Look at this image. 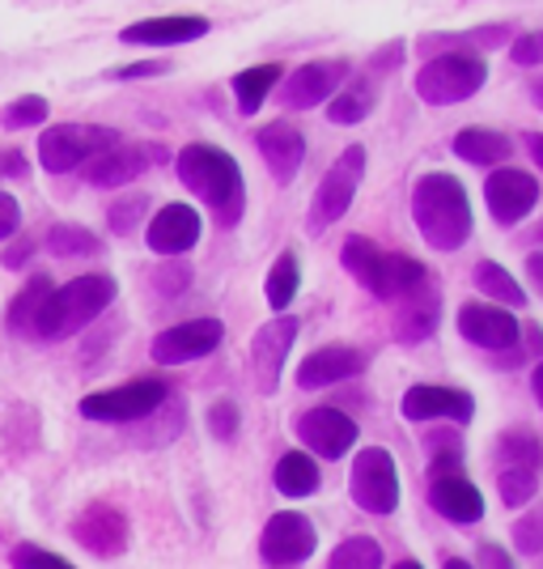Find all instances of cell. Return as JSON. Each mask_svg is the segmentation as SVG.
<instances>
[{
    "label": "cell",
    "instance_id": "obj_3",
    "mask_svg": "<svg viewBox=\"0 0 543 569\" xmlns=\"http://www.w3.org/2000/svg\"><path fill=\"white\" fill-rule=\"evenodd\" d=\"M340 263H344V272H349L353 281H361L374 298H382V302H403L408 293H416V289L429 284L425 263L403 256V251H382L379 242L365 234L344 238Z\"/></svg>",
    "mask_w": 543,
    "mask_h": 569
},
{
    "label": "cell",
    "instance_id": "obj_37",
    "mask_svg": "<svg viewBox=\"0 0 543 569\" xmlns=\"http://www.w3.org/2000/svg\"><path fill=\"white\" fill-rule=\"evenodd\" d=\"M43 119H48V98L26 94V98H13V102L0 111V128H4V132H18V128H34V123H43Z\"/></svg>",
    "mask_w": 543,
    "mask_h": 569
},
{
    "label": "cell",
    "instance_id": "obj_4",
    "mask_svg": "<svg viewBox=\"0 0 543 569\" xmlns=\"http://www.w3.org/2000/svg\"><path fill=\"white\" fill-rule=\"evenodd\" d=\"M115 302V281L107 272H90L69 284H56L48 302L34 319V336L39 340H69L81 328H90L102 310Z\"/></svg>",
    "mask_w": 543,
    "mask_h": 569
},
{
    "label": "cell",
    "instance_id": "obj_53",
    "mask_svg": "<svg viewBox=\"0 0 543 569\" xmlns=\"http://www.w3.org/2000/svg\"><path fill=\"white\" fill-rule=\"evenodd\" d=\"M531 98H535V107L543 111V77L540 81H531Z\"/></svg>",
    "mask_w": 543,
    "mask_h": 569
},
{
    "label": "cell",
    "instance_id": "obj_44",
    "mask_svg": "<svg viewBox=\"0 0 543 569\" xmlns=\"http://www.w3.org/2000/svg\"><path fill=\"white\" fill-rule=\"evenodd\" d=\"M18 230H22V204H18V196L0 191V242L13 238Z\"/></svg>",
    "mask_w": 543,
    "mask_h": 569
},
{
    "label": "cell",
    "instance_id": "obj_12",
    "mask_svg": "<svg viewBox=\"0 0 543 569\" xmlns=\"http://www.w3.org/2000/svg\"><path fill=\"white\" fill-rule=\"evenodd\" d=\"M72 540L94 552L102 561H115L128 552V540H132V527H128V515L111 506V501H90L77 519H72Z\"/></svg>",
    "mask_w": 543,
    "mask_h": 569
},
{
    "label": "cell",
    "instance_id": "obj_46",
    "mask_svg": "<svg viewBox=\"0 0 543 569\" xmlns=\"http://www.w3.org/2000/svg\"><path fill=\"white\" fill-rule=\"evenodd\" d=\"M475 557H480V566H484V569H519L501 545H480V552H475Z\"/></svg>",
    "mask_w": 543,
    "mask_h": 569
},
{
    "label": "cell",
    "instance_id": "obj_38",
    "mask_svg": "<svg viewBox=\"0 0 543 569\" xmlns=\"http://www.w3.org/2000/svg\"><path fill=\"white\" fill-rule=\"evenodd\" d=\"M9 566L13 569H77L69 557H60V552L39 548V545H18L9 552Z\"/></svg>",
    "mask_w": 543,
    "mask_h": 569
},
{
    "label": "cell",
    "instance_id": "obj_48",
    "mask_svg": "<svg viewBox=\"0 0 543 569\" xmlns=\"http://www.w3.org/2000/svg\"><path fill=\"white\" fill-rule=\"evenodd\" d=\"M26 179L30 174V167H26V158L22 153H13V149H0V179Z\"/></svg>",
    "mask_w": 543,
    "mask_h": 569
},
{
    "label": "cell",
    "instance_id": "obj_27",
    "mask_svg": "<svg viewBox=\"0 0 543 569\" xmlns=\"http://www.w3.org/2000/svg\"><path fill=\"white\" fill-rule=\"evenodd\" d=\"M454 153L472 167H501L505 158H514V141L505 132H493V128H463L454 137Z\"/></svg>",
    "mask_w": 543,
    "mask_h": 569
},
{
    "label": "cell",
    "instance_id": "obj_52",
    "mask_svg": "<svg viewBox=\"0 0 543 569\" xmlns=\"http://www.w3.org/2000/svg\"><path fill=\"white\" fill-rule=\"evenodd\" d=\"M531 391H535V400H540V408H543V361L535 366V375H531Z\"/></svg>",
    "mask_w": 543,
    "mask_h": 569
},
{
    "label": "cell",
    "instance_id": "obj_21",
    "mask_svg": "<svg viewBox=\"0 0 543 569\" xmlns=\"http://www.w3.org/2000/svg\"><path fill=\"white\" fill-rule=\"evenodd\" d=\"M200 213L191 209V204H162L158 213L149 217V230H144V238H149V251L153 256H170V260H179V256H188L191 247L200 242Z\"/></svg>",
    "mask_w": 543,
    "mask_h": 569
},
{
    "label": "cell",
    "instance_id": "obj_36",
    "mask_svg": "<svg viewBox=\"0 0 543 569\" xmlns=\"http://www.w3.org/2000/svg\"><path fill=\"white\" fill-rule=\"evenodd\" d=\"M496 493L505 506H531L535 493H540V472H526V468H501L496 472Z\"/></svg>",
    "mask_w": 543,
    "mask_h": 569
},
{
    "label": "cell",
    "instance_id": "obj_55",
    "mask_svg": "<svg viewBox=\"0 0 543 569\" xmlns=\"http://www.w3.org/2000/svg\"><path fill=\"white\" fill-rule=\"evenodd\" d=\"M391 569H425V566H421V561H395Z\"/></svg>",
    "mask_w": 543,
    "mask_h": 569
},
{
    "label": "cell",
    "instance_id": "obj_10",
    "mask_svg": "<svg viewBox=\"0 0 543 569\" xmlns=\"http://www.w3.org/2000/svg\"><path fill=\"white\" fill-rule=\"evenodd\" d=\"M314 548H319V531H314V522H310L306 515H298V510L272 515L260 536V557L272 569H298L302 561L314 557Z\"/></svg>",
    "mask_w": 543,
    "mask_h": 569
},
{
    "label": "cell",
    "instance_id": "obj_23",
    "mask_svg": "<svg viewBox=\"0 0 543 569\" xmlns=\"http://www.w3.org/2000/svg\"><path fill=\"white\" fill-rule=\"evenodd\" d=\"M255 144H260L263 167L272 170L276 183H293V179H298V170H302V162H306V137H302L289 119L263 123Z\"/></svg>",
    "mask_w": 543,
    "mask_h": 569
},
{
    "label": "cell",
    "instance_id": "obj_45",
    "mask_svg": "<svg viewBox=\"0 0 543 569\" xmlns=\"http://www.w3.org/2000/svg\"><path fill=\"white\" fill-rule=\"evenodd\" d=\"M158 284H162L165 298H174L179 289H188V284H191V268H183V263L174 260V272H162V277H158Z\"/></svg>",
    "mask_w": 543,
    "mask_h": 569
},
{
    "label": "cell",
    "instance_id": "obj_11",
    "mask_svg": "<svg viewBox=\"0 0 543 569\" xmlns=\"http://www.w3.org/2000/svg\"><path fill=\"white\" fill-rule=\"evenodd\" d=\"M298 340V319L293 315H276L272 323H263L260 332L251 336V379H255V391L260 396H276L281 391V375L284 361H289V349Z\"/></svg>",
    "mask_w": 543,
    "mask_h": 569
},
{
    "label": "cell",
    "instance_id": "obj_43",
    "mask_svg": "<svg viewBox=\"0 0 543 569\" xmlns=\"http://www.w3.org/2000/svg\"><path fill=\"white\" fill-rule=\"evenodd\" d=\"M531 353H543V332L531 323L526 336H519V345L514 349H505V357H496L501 366H522V361H531Z\"/></svg>",
    "mask_w": 543,
    "mask_h": 569
},
{
    "label": "cell",
    "instance_id": "obj_16",
    "mask_svg": "<svg viewBox=\"0 0 543 569\" xmlns=\"http://www.w3.org/2000/svg\"><path fill=\"white\" fill-rule=\"evenodd\" d=\"M356 421L349 412H340V408H310L298 417V438L306 442V451L314 459H344V455L356 447Z\"/></svg>",
    "mask_w": 543,
    "mask_h": 569
},
{
    "label": "cell",
    "instance_id": "obj_40",
    "mask_svg": "<svg viewBox=\"0 0 543 569\" xmlns=\"http://www.w3.org/2000/svg\"><path fill=\"white\" fill-rule=\"evenodd\" d=\"M514 548H519L522 557L543 552V510H531V515H522L514 522Z\"/></svg>",
    "mask_w": 543,
    "mask_h": 569
},
{
    "label": "cell",
    "instance_id": "obj_56",
    "mask_svg": "<svg viewBox=\"0 0 543 569\" xmlns=\"http://www.w3.org/2000/svg\"><path fill=\"white\" fill-rule=\"evenodd\" d=\"M535 238H540V242H543V226H540V230H535Z\"/></svg>",
    "mask_w": 543,
    "mask_h": 569
},
{
    "label": "cell",
    "instance_id": "obj_39",
    "mask_svg": "<svg viewBox=\"0 0 543 569\" xmlns=\"http://www.w3.org/2000/svg\"><path fill=\"white\" fill-rule=\"evenodd\" d=\"M238 426H242V412H238L234 400H213L209 403V433L221 438V442H234Z\"/></svg>",
    "mask_w": 543,
    "mask_h": 569
},
{
    "label": "cell",
    "instance_id": "obj_2",
    "mask_svg": "<svg viewBox=\"0 0 543 569\" xmlns=\"http://www.w3.org/2000/svg\"><path fill=\"white\" fill-rule=\"evenodd\" d=\"M179 179L183 188H191L209 209H213L217 226L221 230H234L242 221V209H247V183H242V167L234 162V153L217 149V144H188L179 153Z\"/></svg>",
    "mask_w": 543,
    "mask_h": 569
},
{
    "label": "cell",
    "instance_id": "obj_17",
    "mask_svg": "<svg viewBox=\"0 0 543 569\" xmlns=\"http://www.w3.org/2000/svg\"><path fill=\"white\" fill-rule=\"evenodd\" d=\"M162 158H165V149H158V144L119 141L115 149H107V153H98V158L86 162V183L102 191L128 188V183H137L144 170L153 167V162H162Z\"/></svg>",
    "mask_w": 543,
    "mask_h": 569
},
{
    "label": "cell",
    "instance_id": "obj_49",
    "mask_svg": "<svg viewBox=\"0 0 543 569\" xmlns=\"http://www.w3.org/2000/svg\"><path fill=\"white\" fill-rule=\"evenodd\" d=\"M26 260H30V238H22V242H9V247H4V256H0V263H4V268H22Z\"/></svg>",
    "mask_w": 543,
    "mask_h": 569
},
{
    "label": "cell",
    "instance_id": "obj_8",
    "mask_svg": "<svg viewBox=\"0 0 543 569\" xmlns=\"http://www.w3.org/2000/svg\"><path fill=\"white\" fill-rule=\"evenodd\" d=\"M361 179H365V149H361V144H349V149L331 162V170L323 174L319 191H314V200H310V213H306L310 234H323L328 226H335L340 217L349 213Z\"/></svg>",
    "mask_w": 543,
    "mask_h": 569
},
{
    "label": "cell",
    "instance_id": "obj_50",
    "mask_svg": "<svg viewBox=\"0 0 543 569\" xmlns=\"http://www.w3.org/2000/svg\"><path fill=\"white\" fill-rule=\"evenodd\" d=\"M403 60V43L400 39H395V43H391V48H382L379 51V60H374V64H379V69H386V64H391V69H395V64H400Z\"/></svg>",
    "mask_w": 543,
    "mask_h": 569
},
{
    "label": "cell",
    "instance_id": "obj_54",
    "mask_svg": "<svg viewBox=\"0 0 543 569\" xmlns=\"http://www.w3.org/2000/svg\"><path fill=\"white\" fill-rule=\"evenodd\" d=\"M442 569H475L472 561H463V557H446V566Z\"/></svg>",
    "mask_w": 543,
    "mask_h": 569
},
{
    "label": "cell",
    "instance_id": "obj_1",
    "mask_svg": "<svg viewBox=\"0 0 543 569\" xmlns=\"http://www.w3.org/2000/svg\"><path fill=\"white\" fill-rule=\"evenodd\" d=\"M412 221L433 251H459L472 238V200L467 188L446 174V170H429L412 188Z\"/></svg>",
    "mask_w": 543,
    "mask_h": 569
},
{
    "label": "cell",
    "instance_id": "obj_9",
    "mask_svg": "<svg viewBox=\"0 0 543 569\" xmlns=\"http://www.w3.org/2000/svg\"><path fill=\"white\" fill-rule=\"evenodd\" d=\"M349 493L365 515H395L400 510V468L386 447H365L356 451L353 472H349Z\"/></svg>",
    "mask_w": 543,
    "mask_h": 569
},
{
    "label": "cell",
    "instance_id": "obj_30",
    "mask_svg": "<svg viewBox=\"0 0 543 569\" xmlns=\"http://www.w3.org/2000/svg\"><path fill=\"white\" fill-rule=\"evenodd\" d=\"M374 102H379V86L374 81H344V90L328 102V119L340 123V128H353L361 119H370Z\"/></svg>",
    "mask_w": 543,
    "mask_h": 569
},
{
    "label": "cell",
    "instance_id": "obj_6",
    "mask_svg": "<svg viewBox=\"0 0 543 569\" xmlns=\"http://www.w3.org/2000/svg\"><path fill=\"white\" fill-rule=\"evenodd\" d=\"M165 400H170V382L132 379L107 387V391H90L81 400V417L98 421V426H132V421H149Z\"/></svg>",
    "mask_w": 543,
    "mask_h": 569
},
{
    "label": "cell",
    "instance_id": "obj_33",
    "mask_svg": "<svg viewBox=\"0 0 543 569\" xmlns=\"http://www.w3.org/2000/svg\"><path fill=\"white\" fill-rule=\"evenodd\" d=\"M263 289H268V307L289 310V302H293L298 289H302V260H298V251H281V260L272 263Z\"/></svg>",
    "mask_w": 543,
    "mask_h": 569
},
{
    "label": "cell",
    "instance_id": "obj_32",
    "mask_svg": "<svg viewBox=\"0 0 543 569\" xmlns=\"http://www.w3.org/2000/svg\"><path fill=\"white\" fill-rule=\"evenodd\" d=\"M496 463H501V468H526V472H540L543 468L540 433H531L526 426L505 429V433L496 438Z\"/></svg>",
    "mask_w": 543,
    "mask_h": 569
},
{
    "label": "cell",
    "instance_id": "obj_26",
    "mask_svg": "<svg viewBox=\"0 0 543 569\" xmlns=\"http://www.w3.org/2000/svg\"><path fill=\"white\" fill-rule=\"evenodd\" d=\"M319 480H323V472H319V459L310 451H284L272 468V485L284 498H310L319 489Z\"/></svg>",
    "mask_w": 543,
    "mask_h": 569
},
{
    "label": "cell",
    "instance_id": "obj_13",
    "mask_svg": "<svg viewBox=\"0 0 543 569\" xmlns=\"http://www.w3.org/2000/svg\"><path fill=\"white\" fill-rule=\"evenodd\" d=\"M353 64L349 60H310L302 69L289 72V81L281 86L284 111H310V107H323L331 98L344 90Z\"/></svg>",
    "mask_w": 543,
    "mask_h": 569
},
{
    "label": "cell",
    "instance_id": "obj_24",
    "mask_svg": "<svg viewBox=\"0 0 543 569\" xmlns=\"http://www.w3.org/2000/svg\"><path fill=\"white\" fill-rule=\"evenodd\" d=\"M429 506L446 522H459V527L484 519V493H480L463 472L433 476V485H429Z\"/></svg>",
    "mask_w": 543,
    "mask_h": 569
},
{
    "label": "cell",
    "instance_id": "obj_35",
    "mask_svg": "<svg viewBox=\"0 0 543 569\" xmlns=\"http://www.w3.org/2000/svg\"><path fill=\"white\" fill-rule=\"evenodd\" d=\"M382 545L379 540H370V536H349V540H340V545L331 548L328 557V569H382Z\"/></svg>",
    "mask_w": 543,
    "mask_h": 569
},
{
    "label": "cell",
    "instance_id": "obj_42",
    "mask_svg": "<svg viewBox=\"0 0 543 569\" xmlns=\"http://www.w3.org/2000/svg\"><path fill=\"white\" fill-rule=\"evenodd\" d=\"M510 60L522 64V69L543 64V30H526V34H519V39L510 43Z\"/></svg>",
    "mask_w": 543,
    "mask_h": 569
},
{
    "label": "cell",
    "instance_id": "obj_25",
    "mask_svg": "<svg viewBox=\"0 0 543 569\" xmlns=\"http://www.w3.org/2000/svg\"><path fill=\"white\" fill-rule=\"evenodd\" d=\"M438 319H442V298L438 289H416L400 302V323H395V336L400 345H421L429 336L438 332Z\"/></svg>",
    "mask_w": 543,
    "mask_h": 569
},
{
    "label": "cell",
    "instance_id": "obj_20",
    "mask_svg": "<svg viewBox=\"0 0 543 569\" xmlns=\"http://www.w3.org/2000/svg\"><path fill=\"white\" fill-rule=\"evenodd\" d=\"M365 366H370V357L361 353V349H353V345H323V349H314L310 357H302V366H298L293 379H298L302 391H323V387L356 379Z\"/></svg>",
    "mask_w": 543,
    "mask_h": 569
},
{
    "label": "cell",
    "instance_id": "obj_22",
    "mask_svg": "<svg viewBox=\"0 0 543 569\" xmlns=\"http://www.w3.org/2000/svg\"><path fill=\"white\" fill-rule=\"evenodd\" d=\"M209 34V18L200 13H165V18H144V22L123 26V43L132 48H179L191 39H204Z\"/></svg>",
    "mask_w": 543,
    "mask_h": 569
},
{
    "label": "cell",
    "instance_id": "obj_14",
    "mask_svg": "<svg viewBox=\"0 0 543 569\" xmlns=\"http://www.w3.org/2000/svg\"><path fill=\"white\" fill-rule=\"evenodd\" d=\"M400 412L408 421L425 426V421H454V426H472L475 400L463 387H442V382H416L412 391H403Z\"/></svg>",
    "mask_w": 543,
    "mask_h": 569
},
{
    "label": "cell",
    "instance_id": "obj_5",
    "mask_svg": "<svg viewBox=\"0 0 543 569\" xmlns=\"http://www.w3.org/2000/svg\"><path fill=\"white\" fill-rule=\"evenodd\" d=\"M484 81H489L484 56L446 51V56H433L425 69L416 72V98L429 107H454V102H467L480 94Z\"/></svg>",
    "mask_w": 543,
    "mask_h": 569
},
{
    "label": "cell",
    "instance_id": "obj_7",
    "mask_svg": "<svg viewBox=\"0 0 543 569\" xmlns=\"http://www.w3.org/2000/svg\"><path fill=\"white\" fill-rule=\"evenodd\" d=\"M119 144L115 128L102 123H51L39 137V162L48 174H69V170L86 167L90 158L107 153Z\"/></svg>",
    "mask_w": 543,
    "mask_h": 569
},
{
    "label": "cell",
    "instance_id": "obj_51",
    "mask_svg": "<svg viewBox=\"0 0 543 569\" xmlns=\"http://www.w3.org/2000/svg\"><path fill=\"white\" fill-rule=\"evenodd\" d=\"M526 153L543 167V132H526Z\"/></svg>",
    "mask_w": 543,
    "mask_h": 569
},
{
    "label": "cell",
    "instance_id": "obj_15",
    "mask_svg": "<svg viewBox=\"0 0 543 569\" xmlns=\"http://www.w3.org/2000/svg\"><path fill=\"white\" fill-rule=\"evenodd\" d=\"M225 340V323L221 319H188V323H174L165 332L153 336V361L162 366H188V361H200L209 357Z\"/></svg>",
    "mask_w": 543,
    "mask_h": 569
},
{
    "label": "cell",
    "instance_id": "obj_31",
    "mask_svg": "<svg viewBox=\"0 0 543 569\" xmlns=\"http://www.w3.org/2000/svg\"><path fill=\"white\" fill-rule=\"evenodd\" d=\"M56 289L48 272H34L26 289H18V298H13V307H9V332L13 336H34V319H39V310L48 302V293Z\"/></svg>",
    "mask_w": 543,
    "mask_h": 569
},
{
    "label": "cell",
    "instance_id": "obj_28",
    "mask_svg": "<svg viewBox=\"0 0 543 569\" xmlns=\"http://www.w3.org/2000/svg\"><path fill=\"white\" fill-rule=\"evenodd\" d=\"M472 277H475V289H480V293H484L493 307H505V310L526 307V289H522L519 277H514V272H505L501 263L480 260Z\"/></svg>",
    "mask_w": 543,
    "mask_h": 569
},
{
    "label": "cell",
    "instance_id": "obj_19",
    "mask_svg": "<svg viewBox=\"0 0 543 569\" xmlns=\"http://www.w3.org/2000/svg\"><path fill=\"white\" fill-rule=\"evenodd\" d=\"M484 200H489V213H493L496 226H519L522 217L540 204V183H535V174H526V170L501 167L489 174Z\"/></svg>",
    "mask_w": 543,
    "mask_h": 569
},
{
    "label": "cell",
    "instance_id": "obj_34",
    "mask_svg": "<svg viewBox=\"0 0 543 569\" xmlns=\"http://www.w3.org/2000/svg\"><path fill=\"white\" fill-rule=\"evenodd\" d=\"M48 247H51V256H60V260H77V256H98V251H102V238L90 234L86 226L56 221L48 230Z\"/></svg>",
    "mask_w": 543,
    "mask_h": 569
},
{
    "label": "cell",
    "instance_id": "obj_29",
    "mask_svg": "<svg viewBox=\"0 0 543 569\" xmlns=\"http://www.w3.org/2000/svg\"><path fill=\"white\" fill-rule=\"evenodd\" d=\"M284 81L281 64H255V69H242L234 77V98L242 116H260V107L268 102V94Z\"/></svg>",
    "mask_w": 543,
    "mask_h": 569
},
{
    "label": "cell",
    "instance_id": "obj_47",
    "mask_svg": "<svg viewBox=\"0 0 543 569\" xmlns=\"http://www.w3.org/2000/svg\"><path fill=\"white\" fill-rule=\"evenodd\" d=\"M170 64H162V60H141V64H123V69H115L111 77H119V81H137V77H153V72H165Z\"/></svg>",
    "mask_w": 543,
    "mask_h": 569
},
{
    "label": "cell",
    "instance_id": "obj_41",
    "mask_svg": "<svg viewBox=\"0 0 543 569\" xmlns=\"http://www.w3.org/2000/svg\"><path fill=\"white\" fill-rule=\"evenodd\" d=\"M144 209H149V200L144 196H128V200H119L115 209H111V230H115L119 238H128L132 230H137V221L144 217Z\"/></svg>",
    "mask_w": 543,
    "mask_h": 569
},
{
    "label": "cell",
    "instance_id": "obj_18",
    "mask_svg": "<svg viewBox=\"0 0 543 569\" xmlns=\"http://www.w3.org/2000/svg\"><path fill=\"white\" fill-rule=\"evenodd\" d=\"M459 336L472 340L475 349L505 353V349L519 345L522 323L514 319V310L493 307V302H463V307H459Z\"/></svg>",
    "mask_w": 543,
    "mask_h": 569
}]
</instances>
